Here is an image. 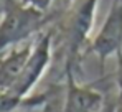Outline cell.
I'll return each mask as SVG.
<instances>
[{
    "label": "cell",
    "instance_id": "cell-1",
    "mask_svg": "<svg viewBox=\"0 0 122 112\" xmlns=\"http://www.w3.org/2000/svg\"><path fill=\"white\" fill-rule=\"evenodd\" d=\"M45 23V12L23 2L5 0L3 20L0 23V50L33 36Z\"/></svg>",
    "mask_w": 122,
    "mask_h": 112
},
{
    "label": "cell",
    "instance_id": "cell-2",
    "mask_svg": "<svg viewBox=\"0 0 122 112\" xmlns=\"http://www.w3.org/2000/svg\"><path fill=\"white\" fill-rule=\"evenodd\" d=\"M51 41H53L51 40V31H48V33L41 35L33 43L30 59H28L21 76L18 77V81L8 91H3L13 104H17L25 94H28L31 91V87L38 82L41 74L48 68L50 59H51Z\"/></svg>",
    "mask_w": 122,
    "mask_h": 112
},
{
    "label": "cell",
    "instance_id": "cell-3",
    "mask_svg": "<svg viewBox=\"0 0 122 112\" xmlns=\"http://www.w3.org/2000/svg\"><path fill=\"white\" fill-rule=\"evenodd\" d=\"M89 51L99 58L101 64L109 56L122 51V0H112L111 10L101 30L91 41Z\"/></svg>",
    "mask_w": 122,
    "mask_h": 112
},
{
    "label": "cell",
    "instance_id": "cell-4",
    "mask_svg": "<svg viewBox=\"0 0 122 112\" xmlns=\"http://www.w3.org/2000/svg\"><path fill=\"white\" fill-rule=\"evenodd\" d=\"M104 107V96L87 86H79L73 76L71 64H68V91L64 112H101Z\"/></svg>",
    "mask_w": 122,
    "mask_h": 112
},
{
    "label": "cell",
    "instance_id": "cell-5",
    "mask_svg": "<svg viewBox=\"0 0 122 112\" xmlns=\"http://www.w3.org/2000/svg\"><path fill=\"white\" fill-rule=\"evenodd\" d=\"M96 5H97V0H84L76 8V12L73 13V17L69 20L68 36H69V48H71L73 55L78 53V48L87 38V33L92 26Z\"/></svg>",
    "mask_w": 122,
    "mask_h": 112
},
{
    "label": "cell",
    "instance_id": "cell-6",
    "mask_svg": "<svg viewBox=\"0 0 122 112\" xmlns=\"http://www.w3.org/2000/svg\"><path fill=\"white\" fill-rule=\"evenodd\" d=\"M31 50H33V45H25L20 50L12 51L0 63V89L8 91L18 81L30 59Z\"/></svg>",
    "mask_w": 122,
    "mask_h": 112
},
{
    "label": "cell",
    "instance_id": "cell-7",
    "mask_svg": "<svg viewBox=\"0 0 122 112\" xmlns=\"http://www.w3.org/2000/svg\"><path fill=\"white\" fill-rule=\"evenodd\" d=\"M23 3H26V5L33 7V8H36V10L45 12V10L53 3V0H23Z\"/></svg>",
    "mask_w": 122,
    "mask_h": 112
},
{
    "label": "cell",
    "instance_id": "cell-8",
    "mask_svg": "<svg viewBox=\"0 0 122 112\" xmlns=\"http://www.w3.org/2000/svg\"><path fill=\"white\" fill-rule=\"evenodd\" d=\"M117 61H119V89H121V101H122V51L117 55Z\"/></svg>",
    "mask_w": 122,
    "mask_h": 112
},
{
    "label": "cell",
    "instance_id": "cell-9",
    "mask_svg": "<svg viewBox=\"0 0 122 112\" xmlns=\"http://www.w3.org/2000/svg\"><path fill=\"white\" fill-rule=\"evenodd\" d=\"M114 112H122V101L119 102V106L116 107V111H114Z\"/></svg>",
    "mask_w": 122,
    "mask_h": 112
}]
</instances>
